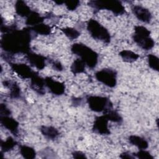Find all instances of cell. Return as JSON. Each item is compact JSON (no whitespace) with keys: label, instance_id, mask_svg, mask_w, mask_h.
<instances>
[{"label":"cell","instance_id":"obj_29","mask_svg":"<svg viewBox=\"0 0 159 159\" xmlns=\"http://www.w3.org/2000/svg\"><path fill=\"white\" fill-rule=\"evenodd\" d=\"M64 4H65L66 7L69 11H75L80 4V2L79 1L73 0V1H64Z\"/></svg>","mask_w":159,"mask_h":159},{"label":"cell","instance_id":"obj_7","mask_svg":"<svg viewBox=\"0 0 159 159\" xmlns=\"http://www.w3.org/2000/svg\"><path fill=\"white\" fill-rule=\"evenodd\" d=\"M117 76V71L111 68H103L95 73L96 79L109 88H114L116 86Z\"/></svg>","mask_w":159,"mask_h":159},{"label":"cell","instance_id":"obj_14","mask_svg":"<svg viewBox=\"0 0 159 159\" xmlns=\"http://www.w3.org/2000/svg\"><path fill=\"white\" fill-rule=\"evenodd\" d=\"M30 87L37 94L40 95L44 94L45 93V78L39 76V73L36 72L30 79Z\"/></svg>","mask_w":159,"mask_h":159},{"label":"cell","instance_id":"obj_3","mask_svg":"<svg viewBox=\"0 0 159 159\" xmlns=\"http://www.w3.org/2000/svg\"><path fill=\"white\" fill-rule=\"evenodd\" d=\"M88 4L94 9V12L100 10L106 9L111 11L115 15H122L126 12L125 7L120 1L104 0V1H89Z\"/></svg>","mask_w":159,"mask_h":159},{"label":"cell","instance_id":"obj_35","mask_svg":"<svg viewBox=\"0 0 159 159\" xmlns=\"http://www.w3.org/2000/svg\"><path fill=\"white\" fill-rule=\"evenodd\" d=\"M55 2L56 4H57L58 5H61V4H64V1H55Z\"/></svg>","mask_w":159,"mask_h":159},{"label":"cell","instance_id":"obj_25","mask_svg":"<svg viewBox=\"0 0 159 159\" xmlns=\"http://www.w3.org/2000/svg\"><path fill=\"white\" fill-rule=\"evenodd\" d=\"M119 56L122 58L123 61L128 63H132L136 61L139 58V55L128 50H124L119 52Z\"/></svg>","mask_w":159,"mask_h":159},{"label":"cell","instance_id":"obj_18","mask_svg":"<svg viewBox=\"0 0 159 159\" xmlns=\"http://www.w3.org/2000/svg\"><path fill=\"white\" fill-rule=\"evenodd\" d=\"M45 16H42L36 11H32L30 15L27 17L25 24L30 27H33L39 24L42 23L45 20Z\"/></svg>","mask_w":159,"mask_h":159},{"label":"cell","instance_id":"obj_6","mask_svg":"<svg viewBox=\"0 0 159 159\" xmlns=\"http://www.w3.org/2000/svg\"><path fill=\"white\" fill-rule=\"evenodd\" d=\"M86 102L90 109L96 112H103L107 109L112 107V104L109 99L104 96H87Z\"/></svg>","mask_w":159,"mask_h":159},{"label":"cell","instance_id":"obj_24","mask_svg":"<svg viewBox=\"0 0 159 159\" xmlns=\"http://www.w3.org/2000/svg\"><path fill=\"white\" fill-rule=\"evenodd\" d=\"M86 65V63L81 58H77L73 62L70 66L71 71L74 75L84 73L85 71Z\"/></svg>","mask_w":159,"mask_h":159},{"label":"cell","instance_id":"obj_9","mask_svg":"<svg viewBox=\"0 0 159 159\" xmlns=\"http://www.w3.org/2000/svg\"><path fill=\"white\" fill-rule=\"evenodd\" d=\"M45 86L52 94L56 96H61L65 93V86L63 83L57 81L50 76L45 78Z\"/></svg>","mask_w":159,"mask_h":159},{"label":"cell","instance_id":"obj_11","mask_svg":"<svg viewBox=\"0 0 159 159\" xmlns=\"http://www.w3.org/2000/svg\"><path fill=\"white\" fill-rule=\"evenodd\" d=\"M131 10L134 16L140 21L147 24L150 22L152 16L147 8L140 5H133L131 7Z\"/></svg>","mask_w":159,"mask_h":159},{"label":"cell","instance_id":"obj_28","mask_svg":"<svg viewBox=\"0 0 159 159\" xmlns=\"http://www.w3.org/2000/svg\"><path fill=\"white\" fill-rule=\"evenodd\" d=\"M133 156L139 159H154V157L150 154V153L145 150H140L137 153H133Z\"/></svg>","mask_w":159,"mask_h":159},{"label":"cell","instance_id":"obj_12","mask_svg":"<svg viewBox=\"0 0 159 159\" xmlns=\"http://www.w3.org/2000/svg\"><path fill=\"white\" fill-rule=\"evenodd\" d=\"M25 57L32 66L35 67L39 70H43L45 68L46 66V61L48 60L47 57L32 51L27 53Z\"/></svg>","mask_w":159,"mask_h":159},{"label":"cell","instance_id":"obj_17","mask_svg":"<svg viewBox=\"0 0 159 159\" xmlns=\"http://www.w3.org/2000/svg\"><path fill=\"white\" fill-rule=\"evenodd\" d=\"M40 130L42 134L47 139L50 140L56 139L60 135V132L55 127L52 126L42 125Z\"/></svg>","mask_w":159,"mask_h":159},{"label":"cell","instance_id":"obj_2","mask_svg":"<svg viewBox=\"0 0 159 159\" xmlns=\"http://www.w3.org/2000/svg\"><path fill=\"white\" fill-rule=\"evenodd\" d=\"M71 52L79 56L90 68H94L98 61L97 52L82 43H75L71 47Z\"/></svg>","mask_w":159,"mask_h":159},{"label":"cell","instance_id":"obj_10","mask_svg":"<svg viewBox=\"0 0 159 159\" xmlns=\"http://www.w3.org/2000/svg\"><path fill=\"white\" fill-rule=\"evenodd\" d=\"M108 121L104 115L96 117L93 122V131L100 135H109L111 132L108 128Z\"/></svg>","mask_w":159,"mask_h":159},{"label":"cell","instance_id":"obj_21","mask_svg":"<svg viewBox=\"0 0 159 159\" xmlns=\"http://www.w3.org/2000/svg\"><path fill=\"white\" fill-rule=\"evenodd\" d=\"M17 144L16 140L11 136L8 137L5 140H1V152L6 153L12 150Z\"/></svg>","mask_w":159,"mask_h":159},{"label":"cell","instance_id":"obj_4","mask_svg":"<svg viewBox=\"0 0 159 159\" xmlns=\"http://www.w3.org/2000/svg\"><path fill=\"white\" fill-rule=\"evenodd\" d=\"M132 39L138 46L145 50H149L155 45V42L150 37V31L142 25L135 26Z\"/></svg>","mask_w":159,"mask_h":159},{"label":"cell","instance_id":"obj_30","mask_svg":"<svg viewBox=\"0 0 159 159\" xmlns=\"http://www.w3.org/2000/svg\"><path fill=\"white\" fill-rule=\"evenodd\" d=\"M49 62L52 64V68L58 71H61L63 70V67L62 64L57 60H49Z\"/></svg>","mask_w":159,"mask_h":159},{"label":"cell","instance_id":"obj_13","mask_svg":"<svg viewBox=\"0 0 159 159\" xmlns=\"http://www.w3.org/2000/svg\"><path fill=\"white\" fill-rule=\"evenodd\" d=\"M0 122L5 129L15 137L18 136L19 124L15 119L9 116H0Z\"/></svg>","mask_w":159,"mask_h":159},{"label":"cell","instance_id":"obj_32","mask_svg":"<svg viewBox=\"0 0 159 159\" xmlns=\"http://www.w3.org/2000/svg\"><path fill=\"white\" fill-rule=\"evenodd\" d=\"M73 157L75 158H86L85 154L81 151H75L72 153Z\"/></svg>","mask_w":159,"mask_h":159},{"label":"cell","instance_id":"obj_31","mask_svg":"<svg viewBox=\"0 0 159 159\" xmlns=\"http://www.w3.org/2000/svg\"><path fill=\"white\" fill-rule=\"evenodd\" d=\"M11 112L10 109L7 107L6 104L1 103L0 104V116H10Z\"/></svg>","mask_w":159,"mask_h":159},{"label":"cell","instance_id":"obj_33","mask_svg":"<svg viewBox=\"0 0 159 159\" xmlns=\"http://www.w3.org/2000/svg\"><path fill=\"white\" fill-rule=\"evenodd\" d=\"M119 157L121 158H123V159H134L135 158V157L133 156L132 154H130V153L127 152L122 153L120 155Z\"/></svg>","mask_w":159,"mask_h":159},{"label":"cell","instance_id":"obj_15","mask_svg":"<svg viewBox=\"0 0 159 159\" xmlns=\"http://www.w3.org/2000/svg\"><path fill=\"white\" fill-rule=\"evenodd\" d=\"M3 85L9 88L10 91L9 96L12 99H19L22 97V91L19 84L14 81L11 80H4Z\"/></svg>","mask_w":159,"mask_h":159},{"label":"cell","instance_id":"obj_8","mask_svg":"<svg viewBox=\"0 0 159 159\" xmlns=\"http://www.w3.org/2000/svg\"><path fill=\"white\" fill-rule=\"evenodd\" d=\"M9 63L12 70L22 79H31L36 73V71L32 70L29 65L25 63H14L12 62Z\"/></svg>","mask_w":159,"mask_h":159},{"label":"cell","instance_id":"obj_23","mask_svg":"<svg viewBox=\"0 0 159 159\" xmlns=\"http://www.w3.org/2000/svg\"><path fill=\"white\" fill-rule=\"evenodd\" d=\"M32 30L36 34H40L42 35H48L51 34V27L44 23H40L33 27H30Z\"/></svg>","mask_w":159,"mask_h":159},{"label":"cell","instance_id":"obj_34","mask_svg":"<svg viewBox=\"0 0 159 159\" xmlns=\"http://www.w3.org/2000/svg\"><path fill=\"white\" fill-rule=\"evenodd\" d=\"M81 98H74L73 99H72L73 101V104H75V106H76V104L77 105H79L81 104Z\"/></svg>","mask_w":159,"mask_h":159},{"label":"cell","instance_id":"obj_1","mask_svg":"<svg viewBox=\"0 0 159 159\" xmlns=\"http://www.w3.org/2000/svg\"><path fill=\"white\" fill-rule=\"evenodd\" d=\"M30 27L21 30L16 29L3 34L1 40V47L5 52L11 55L27 54L30 52V42L35 37Z\"/></svg>","mask_w":159,"mask_h":159},{"label":"cell","instance_id":"obj_20","mask_svg":"<svg viewBox=\"0 0 159 159\" xmlns=\"http://www.w3.org/2000/svg\"><path fill=\"white\" fill-rule=\"evenodd\" d=\"M103 115L109 121H112L117 123L122 122V117L119 113L113 109V107H109L103 112Z\"/></svg>","mask_w":159,"mask_h":159},{"label":"cell","instance_id":"obj_22","mask_svg":"<svg viewBox=\"0 0 159 159\" xmlns=\"http://www.w3.org/2000/svg\"><path fill=\"white\" fill-rule=\"evenodd\" d=\"M19 152L22 157L26 159H34L36 157L35 149L26 145H19Z\"/></svg>","mask_w":159,"mask_h":159},{"label":"cell","instance_id":"obj_26","mask_svg":"<svg viewBox=\"0 0 159 159\" xmlns=\"http://www.w3.org/2000/svg\"><path fill=\"white\" fill-rule=\"evenodd\" d=\"M62 32L70 40L77 39L80 35V32L72 27H65L61 29Z\"/></svg>","mask_w":159,"mask_h":159},{"label":"cell","instance_id":"obj_19","mask_svg":"<svg viewBox=\"0 0 159 159\" xmlns=\"http://www.w3.org/2000/svg\"><path fill=\"white\" fill-rule=\"evenodd\" d=\"M128 139L132 145L136 146L140 150H145L148 147V143L147 140L140 136L132 135L129 137Z\"/></svg>","mask_w":159,"mask_h":159},{"label":"cell","instance_id":"obj_27","mask_svg":"<svg viewBox=\"0 0 159 159\" xmlns=\"http://www.w3.org/2000/svg\"><path fill=\"white\" fill-rule=\"evenodd\" d=\"M147 61L148 66L153 70L158 71L159 70V58L153 54L147 55Z\"/></svg>","mask_w":159,"mask_h":159},{"label":"cell","instance_id":"obj_16","mask_svg":"<svg viewBox=\"0 0 159 159\" xmlns=\"http://www.w3.org/2000/svg\"><path fill=\"white\" fill-rule=\"evenodd\" d=\"M14 7L16 14L22 17H27L32 11L25 2L21 0L17 1Z\"/></svg>","mask_w":159,"mask_h":159},{"label":"cell","instance_id":"obj_5","mask_svg":"<svg viewBox=\"0 0 159 159\" xmlns=\"http://www.w3.org/2000/svg\"><path fill=\"white\" fill-rule=\"evenodd\" d=\"M86 29L90 35L96 40L102 41L105 43L111 42V35L108 30L97 20L90 19L86 25Z\"/></svg>","mask_w":159,"mask_h":159}]
</instances>
